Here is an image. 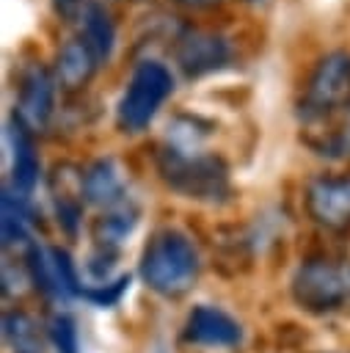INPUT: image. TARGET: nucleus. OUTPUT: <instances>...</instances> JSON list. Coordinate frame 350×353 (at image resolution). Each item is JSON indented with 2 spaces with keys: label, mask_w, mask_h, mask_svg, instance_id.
I'll use <instances>...</instances> for the list:
<instances>
[{
  "label": "nucleus",
  "mask_w": 350,
  "mask_h": 353,
  "mask_svg": "<svg viewBox=\"0 0 350 353\" xmlns=\"http://www.w3.org/2000/svg\"><path fill=\"white\" fill-rule=\"evenodd\" d=\"M3 331H6V339L11 342L14 350H19V353H39L41 350L39 331H36V325L28 314L8 312L6 320H3Z\"/></svg>",
  "instance_id": "2eb2a0df"
},
{
  "label": "nucleus",
  "mask_w": 350,
  "mask_h": 353,
  "mask_svg": "<svg viewBox=\"0 0 350 353\" xmlns=\"http://www.w3.org/2000/svg\"><path fill=\"white\" fill-rule=\"evenodd\" d=\"M80 36L88 41V47L96 52V58H107L116 41V28L107 17V11L99 3H85L80 11Z\"/></svg>",
  "instance_id": "ddd939ff"
},
{
  "label": "nucleus",
  "mask_w": 350,
  "mask_h": 353,
  "mask_svg": "<svg viewBox=\"0 0 350 353\" xmlns=\"http://www.w3.org/2000/svg\"><path fill=\"white\" fill-rule=\"evenodd\" d=\"M50 336H52L58 353H77V328H74L72 317L55 314L50 323Z\"/></svg>",
  "instance_id": "f3484780"
},
{
  "label": "nucleus",
  "mask_w": 350,
  "mask_h": 353,
  "mask_svg": "<svg viewBox=\"0 0 350 353\" xmlns=\"http://www.w3.org/2000/svg\"><path fill=\"white\" fill-rule=\"evenodd\" d=\"M80 179H83V196L88 204H96L105 210H116L124 204V179L113 160L91 163L80 174Z\"/></svg>",
  "instance_id": "9b49d317"
},
{
  "label": "nucleus",
  "mask_w": 350,
  "mask_h": 353,
  "mask_svg": "<svg viewBox=\"0 0 350 353\" xmlns=\"http://www.w3.org/2000/svg\"><path fill=\"white\" fill-rule=\"evenodd\" d=\"M174 91V74L165 63L146 58L135 63L127 88L116 105V121L124 132H141L160 113L165 99Z\"/></svg>",
  "instance_id": "20e7f679"
},
{
  "label": "nucleus",
  "mask_w": 350,
  "mask_h": 353,
  "mask_svg": "<svg viewBox=\"0 0 350 353\" xmlns=\"http://www.w3.org/2000/svg\"><path fill=\"white\" fill-rule=\"evenodd\" d=\"M8 143H11V176H14V188H17L19 196H25L39 182V157H36V146H33L30 130L17 116H14L11 127H8Z\"/></svg>",
  "instance_id": "f8f14e48"
},
{
  "label": "nucleus",
  "mask_w": 350,
  "mask_h": 353,
  "mask_svg": "<svg viewBox=\"0 0 350 353\" xmlns=\"http://www.w3.org/2000/svg\"><path fill=\"white\" fill-rule=\"evenodd\" d=\"M28 207L22 196H11L6 190L3 196V243L11 245L14 240H25V223H28Z\"/></svg>",
  "instance_id": "dca6fc26"
},
{
  "label": "nucleus",
  "mask_w": 350,
  "mask_h": 353,
  "mask_svg": "<svg viewBox=\"0 0 350 353\" xmlns=\"http://www.w3.org/2000/svg\"><path fill=\"white\" fill-rule=\"evenodd\" d=\"M198 268H201L198 251L190 243V237L182 234L179 229L154 232L141 256V279L146 281L149 290L165 298L185 295L196 284Z\"/></svg>",
  "instance_id": "f257e3e1"
},
{
  "label": "nucleus",
  "mask_w": 350,
  "mask_h": 353,
  "mask_svg": "<svg viewBox=\"0 0 350 353\" xmlns=\"http://www.w3.org/2000/svg\"><path fill=\"white\" fill-rule=\"evenodd\" d=\"M339 108H350V52L347 50H331L317 61L298 99V116L309 130H317Z\"/></svg>",
  "instance_id": "7ed1b4c3"
},
{
  "label": "nucleus",
  "mask_w": 350,
  "mask_h": 353,
  "mask_svg": "<svg viewBox=\"0 0 350 353\" xmlns=\"http://www.w3.org/2000/svg\"><path fill=\"white\" fill-rule=\"evenodd\" d=\"M292 295L300 309L325 314L339 312L350 303V262L306 259L292 279Z\"/></svg>",
  "instance_id": "39448f33"
},
{
  "label": "nucleus",
  "mask_w": 350,
  "mask_h": 353,
  "mask_svg": "<svg viewBox=\"0 0 350 353\" xmlns=\"http://www.w3.org/2000/svg\"><path fill=\"white\" fill-rule=\"evenodd\" d=\"M135 221H138V212L130 210L127 204L110 210L107 215H102V218L94 223V240H96V245H99L102 251H113V248L132 232Z\"/></svg>",
  "instance_id": "4468645a"
},
{
  "label": "nucleus",
  "mask_w": 350,
  "mask_h": 353,
  "mask_svg": "<svg viewBox=\"0 0 350 353\" xmlns=\"http://www.w3.org/2000/svg\"><path fill=\"white\" fill-rule=\"evenodd\" d=\"M229 55V41L212 30H185L179 33L174 47L176 66L187 77H204L209 72H218L220 66H226Z\"/></svg>",
  "instance_id": "6e6552de"
},
{
  "label": "nucleus",
  "mask_w": 350,
  "mask_h": 353,
  "mask_svg": "<svg viewBox=\"0 0 350 353\" xmlns=\"http://www.w3.org/2000/svg\"><path fill=\"white\" fill-rule=\"evenodd\" d=\"M174 3H179L185 8H212V6H218L223 0H174Z\"/></svg>",
  "instance_id": "a211bd4d"
},
{
  "label": "nucleus",
  "mask_w": 350,
  "mask_h": 353,
  "mask_svg": "<svg viewBox=\"0 0 350 353\" xmlns=\"http://www.w3.org/2000/svg\"><path fill=\"white\" fill-rule=\"evenodd\" d=\"M55 74L41 66L33 63L22 72L19 77V88H17V119L28 127V130H44L52 119L55 110Z\"/></svg>",
  "instance_id": "0eeeda50"
},
{
  "label": "nucleus",
  "mask_w": 350,
  "mask_h": 353,
  "mask_svg": "<svg viewBox=\"0 0 350 353\" xmlns=\"http://www.w3.org/2000/svg\"><path fill=\"white\" fill-rule=\"evenodd\" d=\"M96 52L88 47V41L83 36H74V39H66L58 50V58H55V80L58 85L74 91V88H83L94 69H96Z\"/></svg>",
  "instance_id": "9d476101"
},
{
  "label": "nucleus",
  "mask_w": 350,
  "mask_h": 353,
  "mask_svg": "<svg viewBox=\"0 0 350 353\" xmlns=\"http://www.w3.org/2000/svg\"><path fill=\"white\" fill-rule=\"evenodd\" d=\"M243 331L240 323L234 317H229L223 309L218 306H196L187 314L185 323V339L201 347H234L240 342Z\"/></svg>",
  "instance_id": "1a4fd4ad"
},
{
  "label": "nucleus",
  "mask_w": 350,
  "mask_h": 353,
  "mask_svg": "<svg viewBox=\"0 0 350 353\" xmlns=\"http://www.w3.org/2000/svg\"><path fill=\"white\" fill-rule=\"evenodd\" d=\"M344 138H347V146H350V108H347V124H344Z\"/></svg>",
  "instance_id": "6ab92c4d"
},
{
  "label": "nucleus",
  "mask_w": 350,
  "mask_h": 353,
  "mask_svg": "<svg viewBox=\"0 0 350 353\" xmlns=\"http://www.w3.org/2000/svg\"><path fill=\"white\" fill-rule=\"evenodd\" d=\"M306 212L331 232L350 229V174H320L306 185Z\"/></svg>",
  "instance_id": "423d86ee"
},
{
  "label": "nucleus",
  "mask_w": 350,
  "mask_h": 353,
  "mask_svg": "<svg viewBox=\"0 0 350 353\" xmlns=\"http://www.w3.org/2000/svg\"><path fill=\"white\" fill-rule=\"evenodd\" d=\"M157 171L165 185L187 199L198 201H220L229 193V168L218 154L201 152H179L174 146H163L157 152Z\"/></svg>",
  "instance_id": "f03ea898"
}]
</instances>
